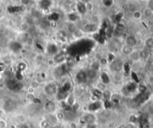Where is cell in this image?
I'll return each mask as SVG.
<instances>
[{
	"label": "cell",
	"mask_w": 153,
	"mask_h": 128,
	"mask_svg": "<svg viewBox=\"0 0 153 128\" xmlns=\"http://www.w3.org/2000/svg\"><path fill=\"white\" fill-rule=\"evenodd\" d=\"M6 85L8 89L14 92H19L23 88V85L21 82L17 81L16 80H14V79H10L7 80Z\"/></svg>",
	"instance_id": "1"
},
{
	"label": "cell",
	"mask_w": 153,
	"mask_h": 128,
	"mask_svg": "<svg viewBox=\"0 0 153 128\" xmlns=\"http://www.w3.org/2000/svg\"><path fill=\"white\" fill-rule=\"evenodd\" d=\"M44 91H45L46 94H47L49 96L55 95L57 92V87L55 84L49 83L44 87Z\"/></svg>",
	"instance_id": "2"
},
{
	"label": "cell",
	"mask_w": 153,
	"mask_h": 128,
	"mask_svg": "<svg viewBox=\"0 0 153 128\" xmlns=\"http://www.w3.org/2000/svg\"><path fill=\"white\" fill-rule=\"evenodd\" d=\"M85 73H86V76H87V78H88V80H94L97 76L98 72L96 70H93V69L90 68V69H88V70L85 72Z\"/></svg>",
	"instance_id": "3"
},
{
	"label": "cell",
	"mask_w": 153,
	"mask_h": 128,
	"mask_svg": "<svg viewBox=\"0 0 153 128\" xmlns=\"http://www.w3.org/2000/svg\"><path fill=\"white\" fill-rule=\"evenodd\" d=\"M84 120L86 123H88L89 124H92L95 122L96 121V118L95 116L91 114V113H88L84 116Z\"/></svg>",
	"instance_id": "4"
},
{
	"label": "cell",
	"mask_w": 153,
	"mask_h": 128,
	"mask_svg": "<svg viewBox=\"0 0 153 128\" xmlns=\"http://www.w3.org/2000/svg\"><path fill=\"white\" fill-rule=\"evenodd\" d=\"M64 61H65V56L62 53H58L54 58V62L58 64H62Z\"/></svg>",
	"instance_id": "5"
},
{
	"label": "cell",
	"mask_w": 153,
	"mask_h": 128,
	"mask_svg": "<svg viewBox=\"0 0 153 128\" xmlns=\"http://www.w3.org/2000/svg\"><path fill=\"white\" fill-rule=\"evenodd\" d=\"M76 80L79 82V83H84L85 81H86V80L88 79L87 78V76H86V73L84 71H80L77 73L76 75Z\"/></svg>",
	"instance_id": "6"
},
{
	"label": "cell",
	"mask_w": 153,
	"mask_h": 128,
	"mask_svg": "<svg viewBox=\"0 0 153 128\" xmlns=\"http://www.w3.org/2000/svg\"><path fill=\"white\" fill-rule=\"evenodd\" d=\"M122 52L125 55H130L134 53V49L132 46H130L129 45H125L122 48Z\"/></svg>",
	"instance_id": "7"
},
{
	"label": "cell",
	"mask_w": 153,
	"mask_h": 128,
	"mask_svg": "<svg viewBox=\"0 0 153 128\" xmlns=\"http://www.w3.org/2000/svg\"><path fill=\"white\" fill-rule=\"evenodd\" d=\"M100 107H101V103L100 102H94V103L91 104L89 106L88 109H89L90 111L93 112V111H96V110L99 109Z\"/></svg>",
	"instance_id": "8"
},
{
	"label": "cell",
	"mask_w": 153,
	"mask_h": 128,
	"mask_svg": "<svg viewBox=\"0 0 153 128\" xmlns=\"http://www.w3.org/2000/svg\"><path fill=\"white\" fill-rule=\"evenodd\" d=\"M136 43H137V40L135 39V38L130 36V37L126 38V45H129V46L133 47L134 46L136 45Z\"/></svg>",
	"instance_id": "9"
},
{
	"label": "cell",
	"mask_w": 153,
	"mask_h": 128,
	"mask_svg": "<svg viewBox=\"0 0 153 128\" xmlns=\"http://www.w3.org/2000/svg\"><path fill=\"white\" fill-rule=\"evenodd\" d=\"M101 79H102V82L104 84H108V83H109V77L108 76V75H107L105 73H102Z\"/></svg>",
	"instance_id": "10"
},
{
	"label": "cell",
	"mask_w": 153,
	"mask_h": 128,
	"mask_svg": "<svg viewBox=\"0 0 153 128\" xmlns=\"http://www.w3.org/2000/svg\"><path fill=\"white\" fill-rule=\"evenodd\" d=\"M85 7L86 11H91L94 8V5L90 2H88L86 4H85Z\"/></svg>",
	"instance_id": "11"
},
{
	"label": "cell",
	"mask_w": 153,
	"mask_h": 128,
	"mask_svg": "<svg viewBox=\"0 0 153 128\" xmlns=\"http://www.w3.org/2000/svg\"><path fill=\"white\" fill-rule=\"evenodd\" d=\"M49 3H51V2H49V1H41V2H40V6L44 9H46L51 5V4H49Z\"/></svg>",
	"instance_id": "12"
},
{
	"label": "cell",
	"mask_w": 153,
	"mask_h": 128,
	"mask_svg": "<svg viewBox=\"0 0 153 128\" xmlns=\"http://www.w3.org/2000/svg\"><path fill=\"white\" fill-rule=\"evenodd\" d=\"M67 29L70 32H72V33H74L77 29H76V27H75V25L72 23V22H70V23H69L68 25H67Z\"/></svg>",
	"instance_id": "13"
},
{
	"label": "cell",
	"mask_w": 153,
	"mask_h": 128,
	"mask_svg": "<svg viewBox=\"0 0 153 128\" xmlns=\"http://www.w3.org/2000/svg\"><path fill=\"white\" fill-rule=\"evenodd\" d=\"M21 46V45H20L19 43L14 42L11 44V48H12V49L14 50V51H18V50H20V49L22 48V46Z\"/></svg>",
	"instance_id": "14"
},
{
	"label": "cell",
	"mask_w": 153,
	"mask_h": 128,
	"mask_svg": "<svg viewBox=\"0 0 153 128\" xmlns=\"http://www.w3.org/2000/svg\"><path fill=\"white\" fill-rule=\"evenodd\" d=\"M128 10L134 13V11H137V5H136L135 4H133V3L128 4Z\"/></svg>",
	"instance_id": "15"
},
{
	"label": "cell",
	"mask_w": 153,
	"mask_h": 128,
	"mask_svg": "<svg viewBox=\"0 0 153 128\" xmlns=\"http://www.w3.org/2000/svg\"><path fill=\"white\" fill-rule=\"evenodd\" d=\"M31 15H32L34 18H39V17H41V13L40 11L35 9V10H33V11H31Z\"/></svg>",
	"instance_id": "16"
},
{
	"label": "cell",
	"mask_w": 153,
	"mask_h": 128,
	"mask_svg": "<svg viewBox=\"0 0 153 128\" xmlns=\"http://www.w3.org/2000/svg\"><path fill=\"white\" fill-rule=\"evenodd\" d=\"M141 17H142V14L139 11H134L133 13V17L134 19H136V20H138V19L141 18Z\"/></svg>",
	"instance_id": "17"
},
{
	"label": "cell",
	"mask_w": 153,
	"mask_h": 128,
	"mask_svg": "<svg viewBox=\"0 0 153 128\" xmlns=\"http://www.w3.org/2000/svg\"><path fill=\"white\" fill-rule=\"evenodd\" d=\"M103 5L107 7V8H110L113 5V1H110V0H106V1H102Z\"/></svg>",
	"instance_id": "18"
},
{
	"label": "cell",
	"mask_w": 153,
	"mask_h": 128,
	"mask_svg": "<svg viewBox=\"0 0 153 128\" xmlns=\"http://www.w3.org/2000/svg\"><path fill=\"white\" fill-rule=\"evenodd\" d=\"M78 10L79 12L84 14L86 12V9H85V4L82 5V4H79L78 5Z\"/></svg>",
	"instance_id": "19"
},
{
	"label": "cell",
	"mask_w": 153,
	"mask_h": 128,
	"mask_svg": "<svg viewBox=\"0 0 153 128\" xmlns=\"http://www.w3.org/2000/svg\"><path fill=\"white\" fill-rule=\"evenodd\" d=\"M92 21L94 23H99L100 22V18L97 14H93L92 16Z\"/></svg>",
	"instance_id": "20"
},
{
	"label": "cell",
	"mask_w": 153,
	"mask_h": 128,
	"mask_svg": "<svg viewBox=\"0 0 153 128\" xmlns=\"http://www.w3.org/2000/svg\"><path fill=\"white\" fill-rule=\"evenodd\" d=\"M28 27H29V25L27 22H22L20 25V29L22 31H26L28 29Z\"/></svg>",
	"instance_id": "21"
},
{
	"label": "cell",
	"mask_w": 153,
	"mask_h": 128,
	"mask_svg": "<svg viewBox=\"0 0 153 128\" xmlns=\"http://www.w3.org/2000/svg\"><path fill=\"white\" fill-rule=\"evenodd\" d=\"M18 121H19V122L20 123V124H24L25 123V121H26V118H25V117L24 116V115H20L19 117H18Z\"/></svg>",
	"instance_id": "22"
},
{
	"label": "cell",
	"mask_w": 153,
	"mask_h": 128,
	"mask_svg": "<svg viewBox=\"0 0 153 128\" xmlns=\"http://www.w3.org/2000/svg\"><path fill=\"white\" fill-rule=\"evenodd\" d=\"M152 10H150L149 8H146V9L144 10V15L146 17H150L152 15Z\"/></svg>",
	"instance_id": "23"
},
{
	"label": "cell",
	"mask_w": 153,
	"mask_h": 128,
	"mask_svg": "<svg viewBox=\"0 0 153 128\" xmlns=\"http://www.w3.org/2000/svg\"><path fill=\"white\" fill-rule=\"evenodd\" d=\"M93 64H92L91 65V69H93V70H98V69L99 68V66H100V64L99 63H98V62H94V63H93Z\"/></svg>",
	"instance_id": "24"
},
{
	"label": "cell",
	"mask_w": 153,
	"mask_h": 128,
	"mask_svg": "<svg viewBox=\"0 0 153 128\" xmlns=\"http://www.w3.org/2000/svg\"><path fill=\"white\" fill-rule=\"evenodd\" d=\"M7 123L4 120H0V128H6Z\"/></svg>",
	"instance_id": "25"
},
{
	"label": "cell",
	"mask_w": 153,
	"mask_h": 128,
	"mask_svg": "<svg viewBox=\"0 0 153 128\" xmlns=\"http://www.w3.org/2000/svg\"><path fill=\"white\" fill-rule=\"evenodd\" d=\"M146 45L149 47H153V41L152 39H148L146 41Z\"/></svg>",
	"instance_id": "26"
},
{
	"label": "cell",
	"mask_w": 153,
	"mask_h": 128,
	"mask_svg": "<svg viewBox=\"0 0 153 128\" xmlns=\"http://www.w3.org/2000/svg\"><path fill=\"white\" fill-rule=\"evenodd\" d=\"M38 87H39V84L37 83L36 82H33L31 85V88H37Z\"/></svg>",
	"instance_id": "27"
},
{
	"label": "cell",
	"mask_w": 153,
	"mask_h": 128,
	"mask_svg": "<svg viewBox=\"0 0 153 128\" xmlns=\"http://www.w3.org/2000/svg\"><path fill=\"white\" fill-rule=\"evenodd\" d=\"M148 6H149V9H150V10L153 11V1H150V2H149Z\"/></svg>",
	"instance_id": "28"
},
{
	"label": "cell",
	"mask_w": 153,
	"mask_h": 128,
	"mask_svg": "<svg viewBox=\"0 0 153 128\" xmlns=\"http://www.w3.org/2000/svg\"><path fill=\"white\" fill-rule=\"evenodd\" d=\"M33 42H34V41H33L32 38H28V39H27V43H28V45H31V44L33 43Z\"/></svg>",
	"instance_id": "29"
},
{
	"label": "cell",
	"mask_w": 153,
	"mask_h": 128,
	"mask_svg": "<svg viewBox=\"0 0 153 128\" xmlns=\"http://www.w3.org/2000/svg\"><path fill=\"white\" fill-rule=\"evenodd\" d=\"M64 118V115L62 113L58 114V119H63Z\"/></svg>",
	"instance_id": "30"
},
{
	"label": "cell",
	"mask_w": 153,
	"mask_h": 128,
	"mask_svg": "<svg viewBox=\"0 0 153 128\" xmlns=\"http://www.w3.org/2000/svg\"><path fill=\"white\" fill-rule=\"evenodd\" d=\"M70 127L71 128H77V125L75 124H71V125H70Z\"/></svg>",
	"instance_id": "31"
},
{
	"label": "cell",
	"mask_w": 153,
	"mask_h": 128,
	"mask_svg": "<svg viewBox=\"0 0 153 128\" xmlns=\"http://www.w3.org/2000/svg\"><path fill=\"white\" fill-rule=\"evenodd\" d=\"M4 70H5L4 67H3V66H0V73H1V72H2Z\"/></svg>",
	"instance_id": "32"
}]
</instances>
